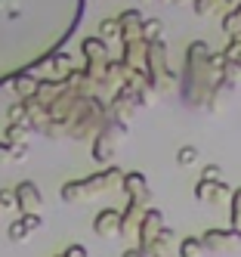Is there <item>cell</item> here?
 <instances>
[{
	"mask_svg": "<svg viewBox=\"0 0 241 257\" xmlns=\"http://www.w3.org/2000/svg\"><path fill=\"white\" fill-rule=\"evenodd\" d=\"M118 186H124V174H121V168L108 164V168H102L99 174H93V177H84V180L65 183L59 195H62V201H84V198H90V195L115 192Z\"/></svg>",
	"mask_w": 241,
	"mask_h": 257,
	"instance_id": "1",
	"label": "cell"
},
{
	"mask_svg": "<svg viewBox=\"0 0 241 257\" xmlns=\"http://www.w3.org/2000/svg\"><path fill=\"white\" fill-rule=\"evenodd\" d=\"M13 195H16V208L22 211V214H41L44 195H41V189H37V183H31V180L16 183Z\"/></svg>",
	"mask_w": 241,
	"mask_h": 257,
	"instance_id": "2",
	"label": "cell"
},
{
	"mask_svg": "<svg viewBox=\"0 0 241 257\" xmlns=\"http://www.w3.org/2000/svg\"><path fill=\"white\" fill-rule=\"evenodd\" d=\"M121 62L127 68H136V71H145V75H148V44L142 38L139 41H124Z\"/></svg>",
	"mask_w": 241,
	"mask_h": 257,
	"instance_id": "3",
	"label": "cell"
},
{
	"mask_svg": "<svg viewBox=\"0 0 241 257\" xmlns=\"http://www.w3.org/2000/svg\"><path fill=\"white\" fill-rule=\"evenodd\" d=\"M201 242H204V251H229L241 242V232H235L232 226L229 229H207L201 235Z\"/></svg>",
	"mask_w": 241,
	"mask_h": 257,
	"instance_id": "4",
	"label": "cell"
},
{
	"mask_svg": "<svg viewBox=\"0 0 241 257\" xmlns=\"http://www.w3.org/2000/svg\"><path fill=\"white\" fill-rule=\"evenodd\" d=\"M93 232L102 235V238H118L121 235V211L102 208L96 217H93Z\"/></svg>",
	"mask_w": 241,
	"mask_h": 257,
	"instance_id": "5",
	"label": "cell"
},
{
	"mask_svg": "<svg viewBox=\"0 0 241 257\" xmlns=\"http://www.w3.org/2000/svg\"><path fill=\"white\" fill-rule=\"evenodd\" d=\"M148 208L139 205V201H127V208L121 211V238H136L139 235V223H142V214Z\"/></svg>",
	"mask_w": 241,
	"mask_h": 257,
	"instance_id": "6",
	"label": "cell"
},
{
	"mask_svg": "<svg viewBox=\"0 0 241 257\" xmlns=\"http://www.w3.org/2000/svg\"><path fill=\"white\" fill-rule=\"evenodd\" d=\"M164 214L158 211V208H148L145 214H142V223H139V245H148V242H155V238L164 232Z\"/></svg>",
	"mask_w": 241,
	"mask_h": 257,
	"instance_id": "7",
	"label": "cell"
},
{
	"mask_svg": "<svg viewBox=\"0 0 241 257\" xmlns=\"http://www.w3.org/2000/svg\"><path fill=\"white\" fill-rule=\"evenodd\" d=\"M124 189L130 192V201H139V205L148 208V201H152V192H148V180H145L139 171L124 174Z\"/></svg>",
	"mask_w": 241,
	"mask_h": 257,
	"instance_id": "8",
	"label": "cell"
},
{
	"mask_svg": "<svg viewBox=\"0 0 241 257\" xmlns=\"http://www.w3.org/2000/svg\"><path fill=\"white\" fill-rule=\"evenodd\" d=\"M118 22H121V41H139L142 38V22H145V16L139 10H124L118 16Z\"/></svg>",
	"mask_w": 241,
	"mask_h": 257,
	"instance_id": "9",
	"label": "cell"
},
{
	"mask_svg": "<svg viewBox=\"0 0 241 257\" xmlns=\"http://www.w3.org/2000/svg\"><path fill=\"white\" fill-rule=\"evenodd\" d=\"M195 198H198V201H213V205H219V201L232 198V189L226 186V180H222V183L198 180V186H195Z\"/></svg>",
	"mask_w": 241,
	"mask_h": 257,
	"instance_id": "10",
	"label": "cell"
},
{
	"mask_svg": "<svg viewBox=\"0 0 241 257\" xmlns=\"http://www.w3.org/2000/svg\"><path fill=\"white\" fill-rule=\"evenodd\" d=\"M84 56H87V65H102V62H108V44L99 38H87L84 41Z\"/></svg>",
	"mask_w": 241,
	"mask_h": 257,
	"instance_id": "11",
	"label": "cell"
},
{
	"mask_svg": "<svg viewBox=\"0 0 241 257\" xmlns=\"http://www.w3.org/2000/svg\"><path fill=\"white\" fill-rule=\"evenodd\" d=\"M198 16H229L235 10V0H192Z\"/></svg>",
	"mask_w": 241,
	"mask_h": 257,
	"instance_id": "12",
	"label": "cell"
},
{
	"mask_svg": "<svg viewBox=\"0 0 241 257\" xmlns=\"http://www.w3.org/2000/svg\"><path fill=\"white\" fill-rule=\"evenodd\" d=\"M170 238H173V226H164V232L155 238V242L139 245L142 257H167V245H170Z\"/></svg>",
	"mask_w": 241,
	"mask_h": 257,
	"instance_id": "13",
	"label": "cell"
},
{
	"mask_svg": "<svg viewBox=\"0 0 241 257\" xmlns=\"http://www.w3.org/2000/svg\"><path fill=\"white\" fill-rule=\"evenodd\" d=\"M37 84H41V81H37L31 71H25V75H16V78H13V90L19 93V99H22V102L31 99V96L37 93Z\"/></svg>",
	"mask_w": 241,
	"mask_h": 257,
	"instance_id": "14",
	"label": "cell"
},
{
	"mask_svg": "<svg viewBox=\"0 0 241 257\" xmlns=\"http://www.w3.org/2000/svg\"><path fill=\"white\" fill-rule=\"evenodd\" d=\"M204 254V242L201 235H185L179 242V257H201Z\"/></svg>",
	"mask_w": 241,
	"mask_h": 257,
	"instance_id": "15",
	"label": "cell"
},
{
	"mask_svg": "<svg viewBox=\"0 0 241 257\" xmlns=\"http://www.w3.org/2000/svg\"><path fill=\"white\" fill-rule=\"evenodd\" d=\"M161 34H164V22H161V19H145V22H142V41H145V44L161 41Z\"/></svg>",
	"mask_w": 241,
	"mask_h": 257,
	"instance_id": "16",
	"label": "cell"
},
{
	"mask_svg": "<svg viewBox=\"0 0 241 257\" xmlns=\"http://www.w3.org/2000/svg\"><path fill=\"white\" fill-rule=\"evenodd\" d=\"M99 38H102V41L121 38V22H118V19H102V22H99Z\"/></svg>",
	"mask_w": 241,
	"mask_h": 257,
	"instance_id": "17",
	"label": "cell"
},
{
	"mask_svg": "<svg viewBox=\"0 0 241 257\" xmlns=\"http://www.w3.org/2000/svg\"><path fill=\"white\" fill-rule=\"evenodd\" d=\"M229 205H232V229L241 232V189H232Z\"/></svg>",
	"mask_w": 241,
	"mask_h": 257,
	"instance_id": "18",
	"label": "cell"
},
{
	"mask_svg": "<svg viewBox=\"0 0 241 257\" xmlns=\"http://www.w3.org/2000/svg\"><path fill=\"white\" fill-rule=\"evenodd\" d=\"M31 235V229L25 226V220L19 217V220H13L10 223V242H25V238Z\"/></svg>",
	"mask_w": 241,
	"mask_h": 257,
	"instance_id": "19",
	"label": "cell"
},
{
	"mask_svg": "<svg viewBox=\"0 0 241 257\" xmlns=\"http://www.w3.org/2000/svg\"><path fill=\"white\" fill-rule=\"evenodd\" d=\"M198 161V149L195 146H182V149L176 152V164L179 168H189V164H195Z\"/></svg>",
	"mask_w": 241,
	"mask_h": 257,
	"instance_id": "20",
	"label": "cell"
},
{
	"mask_svg": "<svg viewBox=\"0 0 241 257\" xmlns=\"http://www.w3.org/2000/svg\"><path fill=\"white\" fill-rule=\"evenodd\" d=\"M201 180H207V183H222V168H219V164H207V168L201 171Z\"/></svg>",
	"mask_w": 241,
	"mask_h": 257,
	"instance_id": "21",
	"label": "cell"
},
{
	"mask_svg": "<svg viewBox=\"0 0 241 257\" xmlns=\"http://www.w3.org/2000/svg\"><path fill=\"white\" fill-rule=\"evenodd\" d=\"M10 208H16V195H13V189H0V211H10Z\"/></svg>",
	"mask_w": 241,
	"mask_h": 257,
	"instance_id": "22",
	"label": "cell"
},
{
	"mask_svg": "<svg viewBox=\"0 0 241 257\" xmlns=\"http://www.w3.org/2000/svg\"><path fill=\"white\" fill-rule=\"evenodd\" d=\"M22 220H25V226H28L31 232H37V229L44 226V217H41V214H22Z\"/></svg>",
	"mask_w": 241,
	"mask_h": 257,
	"instance_id": "23",
	"label": "cell"
},
{
	"mask_svg": "<svg viewBox=\"0 0 241 257\" xmlns=\"http://www.w3.org/2000/svg\"><path fill=\"white\" fill-rule=\"evenodd\" d=\"M10 158H13V146L7 140H0V164H7Z\"/></svg>",
	"mask_w": 241,
	"mask_h": 257,
	"instance_id": "24",
	"label": "cell"
},
{
	"mask_svg": "<svg viewBox=\"0 0 241 257\" xmlns=\"http://www.w3.org/2000/svg\"><path fill=\"white\" fill-rule=\"evenodd\" d=\"M28 152H31V149H28V143H19V146H13V158H16V161L28 158Z\"/></svg>",
	"mask_w": 241,
	"mask_h": 257,
	"instance_id": "25",
	"label": "cell"
},
{
	"mask_svg": "<svg viewBox=\"0 0 241 257\" xmlns=\"http://www.w3.org/2000/svg\"><path fill=\"white\" fill-rule=\"evenodd\" d=\"M62 257H90V254H87L81 245H68V248L62 251Z\"/></svg>",
	"mask_w": 241,
	"mask_h": 257,
	"instance_id": "26",
	"label": "cell"
},
{
	"mask_svg": "<svg viewBox=\"0 0 241 257\" xmlns=\"http://www.w3.org/2000/svg\"><path fill=\"white\" fill-rule=\"evenodd\" d=\"M124 257H142V251L139 248H130V251H124Z\"/></svg>",
	"mask_w": 241,
	"mask_h": 257,
	"instance_id": "27",
	"label": "cell"
},
{
	"mask_svg": "<svg viewBox=\"0 0 241 257\" xmlns=\"http://www.w3.org/2000/svg\"><path fill=\"white\" fill-rule=\"evenodd\" d=\"M164 4H182V0H164Z\"/></svg>",
	"mask_w": 241,
	"mask_h": 257,
	"instance_id": "28",
	"label": "cell"
},
{
	"mask_svg": "<svg viewBox=\"0 0 241 257\" xmlns=\"http://www.w3.org/2000/svg\"><path fill=\"white\" fill-rule=\"evenodd\" d=\"M56 257H62V254H56Z\"/></svg>",
	"mask_w": 241,
	"mask_h": 257,
	"instance_id": "29",
	"label": "cell"
}]
</instances>
